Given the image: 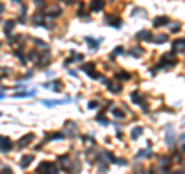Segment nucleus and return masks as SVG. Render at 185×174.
<instances>
[{
	"label": "nucleus",
	"instance_id": "nucleus-1",
	"mask_svg": "<svg viewBox=\"0 0 185 174\" xmlns=\"http://www.w3.org/2000/svg\"><path fill=\"white\" fill-rule=\"evenodd\" d=\"M23 160H25V162L22 163V167H26V165H28V162H29V160H32V157H31V156H26V157H25Z\"/></svg>",
	"mask_w": 185,
	"mask_h": 174
},
{
	"label": "nucleus",
	"instance_id": "nucleus-2",
	"mask_svg": "<svg viewBox=\"0 0 185 174\" xmlns=\"http://www.w3.org/2000/svg\"><path fill=\"white\" fill-rule=\"evenodd\" d=\"M139 133H142V130H140V128H136V130L133 131V137H134V139L137 137V134H139Z\"/></svg>",
	"mask_w": 185,
	"mask_h": 174
}]
</instances>
